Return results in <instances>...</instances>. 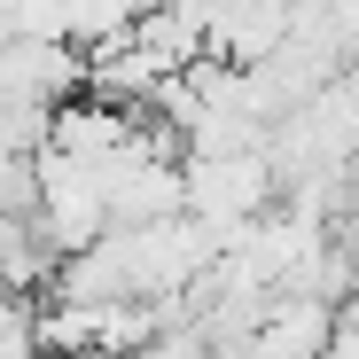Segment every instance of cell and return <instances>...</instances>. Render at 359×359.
Listing matches in <instances>:
<instances>
[{
	"label": "cell",
	"mask_w": 359,
	"mask_h": 359,
	"mask_svg": "<svg viewBox=\"0 0 359 359\" xmlns=\"http://www.w3.org/2000/svg\"><path fill=\"white\" fill-rule=\"evenodd\" d=\"M281 211V172L266 149H234V156H188V219H203L219 243H234L243 226Z\"/></svg>",
	"instance_id": "1"
},
{
	"label": "cell",
	"mask_w": 359,
	"mask_h": 359,
	"mask_svg": "<svg viewBox=\"0 0 359 359\" xmlns=\"http://www.w3.org/2000/svg\"><path fill=\"white\" fill-rule=\"evenodd\" d=\"M39 234L63 258H79V250H94V243H109V188H102V172L94 164H71V156H55V149H39Z\"/></svg>",
	"instance_id": "2"
},
{
	"label": "cell",
	"mask_w": 359,
	"mask_h": 359,
	"mask_svg": "<svg viewBox=\"0 0 359 359\" xmlns=\"http://www.w3.org/2000/svg\"><path fill=\"white\" fill-rule=\"evenodd\" d=\"M0 94L8 102H39V109H71L86 94V47H71V39H16V47H0Z\"/></svg>",
	"instance_id": "3"
}]
</instances>
